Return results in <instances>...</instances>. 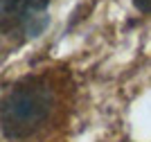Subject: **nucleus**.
I'll return each instance as SVG.
<instances>
[{"mask_svg": "<svg viewBox=\"0 0 151 142\" xmlns=\"http://www.w3.org/2000/svg\"><path fill=\"white\" fill-rule=\"evenodd\" d=\"M54 111V93L38 79H27L12 88L0 104V126L12 140L34 136Z\"/></svg>", "mask_w": 151, "mask_h": 142, "instance_id": "f257e3e1", "label": "nucleus"}, {"mask_svg": "<svg viewBox=\"0 0 151 142\" xmlns=\"http://www.w3.org/2000/svg\"><path fill=\"white\" fill-rule=\"evenodd\" d=\"M47 2L50 0H0V34L36 36L47 23Z\"/></svg>", "mask_w": 151, "mask_h": 142, "instance_id": "f03ea898", "label": "nucleus"}, {"mask_svg": "<svg viewBox=\"0 0 151 142\" xmlns=\"http://www.w3.org/2000/svg\"><path fill=\"white\" fill-rule=\"evenodd\" d=\"M133 5L138 7L140 12H145V14H151V0H133Z\"/></svg>", "mask_w": 151, "mask_h": 142, "instance_id": "7ed1b4c3", "label": "nucleus"}]
</instances>
